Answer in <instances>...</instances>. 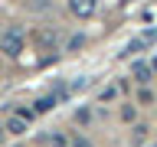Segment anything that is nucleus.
Listing matches in <instances>:
<instances>
[{
  "mask_svg": "<svg viewBox=\"0 0 157 147\" xmlns=\"http://www.w3.org/2000/svg\"><path fill=\"white\" fill-rule=\"evenodd\" d=\"M0 49H3L10 59H17L20 52H23V29H20V26H10L7 33L0 36Z\"/></svg>",
  "mask_w": 157,
  "mask_h": 147,
  "instance_id": "1",
  "label": "nucleus"
},
{
  "mask_svg": "<svg viewBox=\"0 0 157 147\" xmlns=\"http://www.w3.org/2000/svg\"><path fill=\"white\" fill-rule=\"evenodd\" d=\"M95 7H98V0H69V10L75 13V17H92L95 13Z\"/></svg>",
  "mask_w": 157,
  "mask_h": 147,
  "instance_id": "2",
  "label": "nucleus"
},
{
  "mask_svg": "<svg viewBox=\"0 0 157 147\" xmlns=\"http://www.w3.org/2000/svg\"><path fill=\"white\" fill-rule=\"evenodd\" d=\"M7 131H10V134H23V118H10V121H7Z\"/></svg>",
  "mask_w": 157,
  "mask_h": 147,
  "instance_id": "3",
  "label": "nucleus"
}]
</instances>
